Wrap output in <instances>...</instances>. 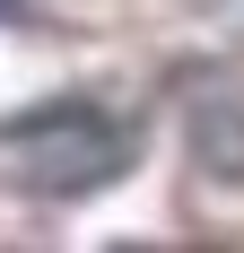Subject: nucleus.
I'll return each mask as SVG.
<instances>
[{
	"instance_id": "nucleus-1",
	"label": "nucleus",
	"mask_w": 244,
	"mask_h": 253,
	"mask_svg": "<svg viewBox=\"0 0 244 253\" xmlns=\"http://www.w3.org/2000/svg\"><path fill=\"white\" fill-rule=\"evenodd\" d=\"M140 157V131L105 114V105H35L18 123H0V183H18L35 201H79V192H105Z\"/></svg>"
},
{
	"instance_id": "nucleus-2",
	"label": "nucleus",
	"mask_w": 244,
	"mask_h": 253,
	"mask_svg": "<svg viewBox=\"0 0 244 253\" xmlns=\"http://www.w3.org/2000/svg\"><path fill=\"white\" fill-rule=\"evenodd\" d=\"M192 166L244 192V79H209L192 96Z\"/></svg>"
},
{
	"instance_id": "nucleus-3",
	"label": "nucleus",
	"mask_w": 244,
	"mask_h": 253,
	"mask_svg": "<svg viewBox=\"0 0 244 253\" xmlns=\"http://www.w3.org/2000/svg\"><path fill=\"white\" fill-rule=\"evenodd\" d=\"M0 9H9V0H0Z\"/></svg>"
}]
</instances>
